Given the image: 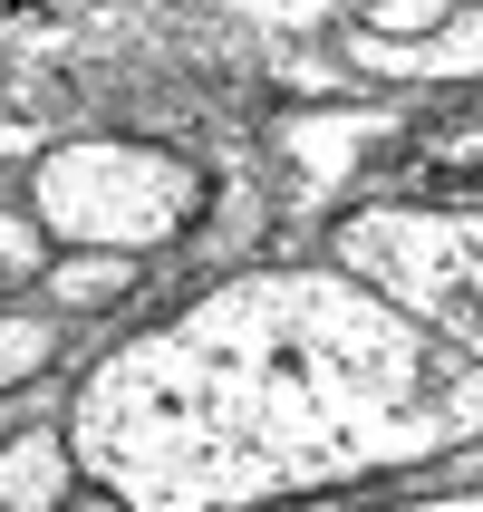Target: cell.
<instances>
[{"mask_svg":"<svg viewBox=\"0 0 483 512\" xmlns=\"http://www.w3.org/2000/svg\"><path fill=\"white\" fill-rule=\"evenodd\" d=\"M78 493V445L68 426H39V435H10L0 445V512H58Z\"/></svg>","mask_w":483,"mask_h":512,"instance_id":"4","label":"cell"},{"mask_svg":"<svg viewBox=\"0 0 483 512\" xmlns=\"http://www.w3.org/2000/svg\"><path fill=\"white\" fill-rule=\"evenodd\" d=\"M368 512H483V484H464V493H426V503H368Z\"/></svg>","mask_w":483,"mask_h":512,"instance_id":"9","label":"cell"},{"mask_svg":"<svg viewBox=\"0 0 483 512\" xmlns=\"http://www.w3.org/2000/svg\"><path fill=\"white\" fill-rule=\"evenodd\" d=\"M483 435V358L358 271H232L78 377L68 445L126 512H300Z\"/></svg>","mask_w":483,"mask_h":512,"instance_id":"1","label":"cell"},{"mask_svg":"<svg viewBox=\"0 0 483 512\" xmlns=\"http://www.w3.org/2000/svg\"><path fill=\"white\" fill-rule=\"evenodd\" d=\"M445 20H455L445 0H377V10H368V29H377V39H435Z\"/></svg>","mask_w":483,"mask_h":512,"instance_id":"8","label":"cell"},{"mask_svg":"<svg viewBox=\"0 0 483 512\" xmlns=\"http://www.w3.org/2000/svg\"><path fill=\"white\" fill-rule=\"evenodd\" d=\"M329 252L387 300H406L426 329H445L464 358H483V203H358L339 213Z\"/></svg>","mask_w":483,"mask_h":512,"instance_id":"3","label":"cell"},{"mask_svg":"<svg viewBox=\"0 0 483 512\" xmlns=\"http://www.w3.org/2000/svg\"><path fill=\"white\" fill-rule=\"evenodd\" d=\"M136 281H145L136 252H58L39 290H49V310H126Z\"/></svg>","mask_w":483,"mask_h":512,"instance_id":"5","label":"cell"},{"mask_svg":"<svg viewBox=\"0 0 483 512\" xmlns=\"http://www.w3.org/2000/svg\"><path fill=\"white\" fill-rule=\"evenodd\" d=\"M49 261H58L49 223H39L29 203H0V300H20L29 281H49Z\"/></svg>","mask_w":483,"mask_h":512,"instance_id":"6","label":"cell"},{"mask_svg":"<svg viewBox=\"0 0 483 512\" xmlns=\"http://www.w3.org/2000/svg\"><path fill=\"white\" fill-rule=\"evenodd\" d=\"M29 213L58 252H165L203 223V165L155 136H68L29 174Z\"/></svg>","mask_w":483,"mask_h":512,"instance_id":"2","label":"cell"},{"mask_svg":"<svg viewBox=\"0 0 483 512\" xmlns=\"http://www.w3.org/2000/svg\"><path fill=\"white\" fill-rule=\"evenodd\" d=\"M49 358H58V310H20V300H0V387H29Z\"/></svg>","mask_w":483,"mask_h":512,"instance_id":"7","label":"cell"},{"mask_svg":"<svg viewBox=\"0 0 483 512\" xmlns=\"http://www.w3.org/2000/svg\"><path fill=\"white\" fill-rule=\"evenodd\" d=\"M58 512H126V503H116V493H97V484H78V493H68Z\"/></svg>","mask_w":483,"mask_h":512,"instance_id":"10","label":"cell"}]
</instances>
